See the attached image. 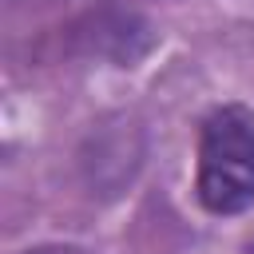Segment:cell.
Wrapping results in <instances>:
<instances>
[{
  "mask_svg": "<svg viewBox=\"0 0 254 254\" xmlns=\"http://www.w3.org/2000/svg\"><path fill=\"white\" fill-rule=\"evenodd\" d=\"M28 254H87L79 246H40V250H28Z\"/></svg>",
  "mask_w": 254,
  "mask_h": 254,
  "instance_id": "2",
  "label": "cell"
},
{
  "mask_svg": "<svg viewBox=\"0 0 254 254\" xmlns=\"http://www.w3.org/2000/svg\"><path fill=\"white\" fill-rule=\"evenodd\" d=\"M194 198L226 218L254 206V115L242 103L214 107L198 127Z\"/></svg>",
  "mask_w": 254,
  "mask_h": 254,
  "instance_id": "1",
  "label": "cell"
},
{
  "mask_svg": "<svg viewBox=\"0 0 254 254\" xmlns=\"http://www.w3.org/2000/svg\"><path fill=\"white\" fill-rule=\"evenodd\" d=\"M246 254H254V234H250V238H246Z\"/></svg>",
  "mask_w": 254,
  "mask_h": 254,
  "instance_id": "3",
  "label": "cell"
}]
</instances>
